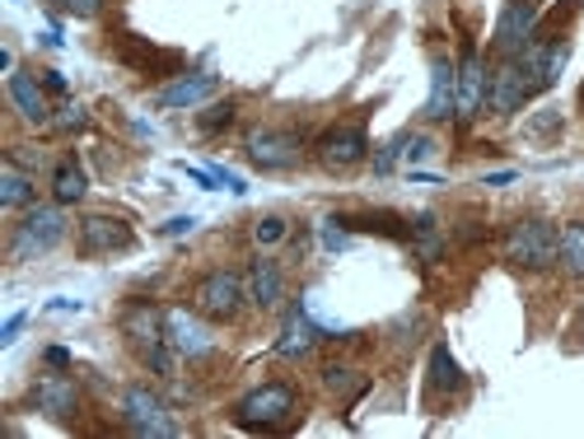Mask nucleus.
Masks as SVG:
<instances>
[{
  "label": "nucleus",
  "mask_w": 584,
  "mask_h": 439,
  "mask_svg": "<svg viewBox=\"0 0 584 439\" xmlns=\"http://www.w3.org/2000/svg\"><path fill=\"white\" fill-rule=\"evenodd\" d=\"M248 160H253L257 169L267 173H280V169H295L299 154H305V140H299L295 131H276V127H262L248 136Z\"/></svg>",
  "instance_id": "obj_8"
},
{
  "label": "nucleus",
  "mask_w": 584,
  "mask_h": 439,
  "mask_svg": "<svg viewBox=\"0 0 584 439\" xmlns=\"http://www.w3.org/2000/svg\"><path fill=\"white\" fill-rule=\"evenodd\" d=\"M66 239V216L57 206H33L28 216L14 224V239H10V257L14 262H28L38 253H51L57 243Z\"/></svg>",
  "instance_id": "obj_4"
},
{
  "label": "nucleus",
  "mask_w": 584,
  "mask_h": 439,
  "mask_svg": "<svg viewBox=\"0 0 584 439\" xmlns=\"http://www.w3.org/2000/svg\"><path fill=\"white\" fill-rule=\"evenodd\" d=\"M84 122H90V117H84V108H80V103H61V108H57V117H51V127H57V131H80Z\"/></svg>",
  "instance_id": "obj_30"
},
{
  "label": "nucleus",
  "mask_w": 584,
  "mask_h": 439,
  "mask_svg": "<svg viewBox=\"0 0 584 439\" xmlns=\"http://www.w3.org/2000/svg\"><path fill=\"white\" fill-rule=\"evenodd\" d=\"M426 117L431 122L454 117V61L449 57H435L431 61V103H426Z\"/></svg>",
  "instance_id": "obj_21"
},
{
  "label": "nucleus",
  "mask_w": 584,
  "mask_h": 439,
  "mask_svg": "<svg viewBox=\"0 0 584 439\" xmlns=\"http://www.w3.org/2000/svg\"><path fill=\"white\" fill-rule=\"evenodd\" d=\"M402 146H406V131H402V136H393V140H388V146L375 154V173H393V169H398V160H402Z\"/></svg>",
  "instance_id": "obj_29"
},
{
  "label": "nucleus",
  "mask_w": 584,
  "mask_h": 439,
  "mask_svg": "<svg viewBox=\"0 0 584 439\" xmlns=\"http://www.w3.org/2000/svg\"><path fill=\"white\" fill-rule=\"evenodd\" d=\"M10 103L20 108L24 122H33V127H51V108H47V94L43 84L28 76V70H10Z\"/></svg>",
  "instance_id": "obj_14"
},
{
  "label": "nucleus",
  "mask_w": 584,
  "mask_h": 439,
  "mask_svg": "<svg viewBox=\"0 0 584 439\" xmlns=\"http://www.w3.org/2000/svg\"><path fill=\"white\" fill-rule=\"evenodd\" d=\"M346 230L360 234H383V239H412V220H402L398 210H356V216H332Z\"/></svg>",
  "instance_id": "obj_19"
},
{
  "label": "nucleus",
  "mask_w": 584,
  "mask_h": 439,
  "mask_svg": "<svg viewBox=\"0 0 584 439\" xmlns=\"http://www.w3.org/2000/svg\"><path fill=\"white\" fill-rule=\"evenodd\" d=\"M295 416V389L290 383H262L248 397H239L234 426L239 430H286Z\"/></svg>",
  "instance_id": "obj_1"
},
{
  "label": "nucleus",
  "mask_w": 584,
  "mask_h": 439,
  "mask_svg": "<svg viewBox=\"0 0 584 439\" xmlns=\"http://www.w3.org/2000/svg\"><path fill=\"white\" fill-rule=\"evenodd\" d=\"M192 224H197L192 216H173L169 224H159V234H164V239H179V234H192Z\"/></svg>",
  "instance_id": "obj_33"
},
{
  "label": "nucleus",
  "mask_w": 584,
  "mask_h": 439,
  "mask_svg": "<svg viewBox=\"0 0 584 439\" xmlns=\"http://www.w3.org/2000/svg\"><path fill=\"white\" fill-rule=\"evenodd\" d=\"M229 122H234V99H225V103H210V108L197 117V131L202 136H216V131H225Z\"/></svg>",
  "instance_id": "obj_27"
},
{
  "label": "nucleus",
  "mask_w": 584,
  "mask_h": 439,
  "mask_svg": "<svg viewBox=\"0 0 584 439\" xmlns=\"http://www.w3.org/2000/svg\"><path fill=\"white\" fill-rule=\"evenodd\" d=\"M43 90H51V94H66L70 84H66V76H61V70H43Z\"/></svg>",
  "instance_id": "obj_36"
},
{
  "label": "nucleus",
  "mask_w": 584,
  "mask_h": 439,
  "mask_svg": "<svg viewBox=\"0 0 584 439\" xmlns=\"http://www.w3.org/2000/svg\"><path fill=\"white\" fill-rule=\"evenodd\" d=\"M33 201V178L28 169H20L14 160H5V169H0V206L5 210H20Z\"/></svg>",
  "instance_id": "obj_24"
},
{
  "label": "nucleus",
  "mask_w": 584,
  "mask_h": 439,
  "mask_svg": "<svg viewBox=\"0 0 584 439\" xmlns=\"http://www.w3.org/2000/svg\"><path fill=\"white\" fill-rule=\"evenodd\" d=\"M243 300H248V290H243L239 272H225V267L206 272L197 280V290H192V309H197L202 319H216V323H234Z\"/></svg>",
  "instance_id": "obj_3"
},
{
  "label": "nucleus",
  "mask_w": 584,
  "mask_h": 439,
  "mask_svg": "<svg viewBox=\"0 0 584 439\" xmlns=\"http://www.w3.org/2000/svg\"><path fill=\"white\" fill-rule=\"evenodd\" d=\"M84 192H90V178H84V169H80L76 160L57 164V173H51V197H57V206L84 201Z\"/></svg>",
  "instance_id": "obj_23"
},
{
  "label": "nucleus",
  "mask_w": 584,
  "mask_h": 439,
  "mask_svg": "<svg viewBox=\"0 0 584 439\" xmlns=\"http://www.w3.org/2000/svg\"><path fill=\"white\" fill-rule=\"evenodd\" d=\"M113 51H117V61H122V66H131V70H136V76H173V70L183 66V51L154 47L150 38H136V33H122Z\"/></svg>",
  "instance_id": "obj_10"
},
{
  "label": "nucleus",
  "mask_w": 584,
  "mask_h": 439,
  "mask_svg": "<svg viewBox=\"0 0 584 439\" xmlns=\"http://www.w3.org/2000/svg\"><path fill=\"white\" fill-rule=\"evenodd\" d=\"M286 234H290V224L280 220V216H262V220L253 224V239L262 243V249H272V243H280Z\"/></svg>",
  "instance_id": "obj_28"
},
{
  "label": "nucleus",
  "mask_w": 584,
  "mask_h": 439,
  "mask_svg": "<svg viewBox=\"0 0 584 439\" xmlns=\"http://www.w3.org/2000/svg\"><path fill=\"white\" fill-rule=\"evenodd\" d=\"M280 290H286V280H280L276 262L272 257H253V267H248V300H253L257 309H276Z\"/></svg>",
  "instance_id": "obj_20"
},
{
  "label": "nucleus",
  "mask_w": 584,
  "mask_h": 439,
  "mask_svg": "<svg viewBox=\"0 0 584 439\" xmlns=\"http://www.w3.org/2000/svg\"><path fill=\"white\" fill-rule=\"evenodd\" d=\"M318 342H323V327H318V323L309 319V309L299 304V309H290L286 327H280V337H276V356L299 360V356H309V350H313Z\"/></svg>",
  "instance_id": "obj_13"
},
{
  "label": "nucleus",
  "mask_w": 584,
  "mask_h": 439,
  "mask_svg": "<svg viewBox=\"0 0 584 439\" xmlns=\"http://www.w3.org/2000/svg\"><path fill=\"white\" fill-rule=\"evenodd\" d=\"M33 407H38L43 416H51V420H70L80 407V393H76L70 379L47 374V379H38V389H33Z\"/></svg>",
  "instance_id": "obj_16"
},
{
  "label": "nucleus",
  "mask_w": 584,
  "mask_h": 439,
  "mask_svg": "<svg viewBox=\"0 0 584 439\" xmlns=\"http://www.w3.org/2000/svg\"><path fill=\"white\" fill-rule=\"evenodd\" d=\"M323 383H328V393H337L342 402H356V397L369 389V379L356 374V370H346V365H328V370H323Z\"/></svg>",
  "instance_id": "obj_26"
},
{
  "label": "nucleus",
  "mask_w": 584,
  "mask_h": 439,
  "mask_svg": "<svg viewBox=\"0 0 584 439\" xmlns=\"http://www.w3.org/2000/svg\"><path fill=\"white\" fill-rule=\"evenodd\" d=\"M122 426H127L131 435H154V439L159 435H179L169 407L150 389H127V393H122Z\"/></svg>",
  "instance_id": "obj_7"
},
{
  "label": "nucleus",
  "mask_w": 584,
  "mask_h": 439,
  "mask_svg": "<svg viewBox=\"0 0 584 439\" xmlns=\"http://www.w3.org/2000/svg\"><path fill=\"white\" fill-rule=\"evenodd\" d=\"M76 243H80L84 257L122 253V249H131V224L122 216H84L80 230H76Z\"/></svg>",
  "instance_id": "obj_12"
},
{
  "label": "nucleus",
  "mask_w": 584,
  "mask_h": 439,
  "mask_svg": "<svg viewBox=\"0 0 584 439\" xmlns=\"http://www.w3.org/2000/svg\"><path fill=\"white\" fill-rule=\"evenodd\" d=\"M431 393H463V370H458V360H454V350L445 342H435L431 346Z\"/></svg>",
  "instance_id": "obj_22"
},
{
  "label": "nucleus",
  "mask_w": 584,
  "mask_h": 439,
  "mask_svg": "<svg viewBox=\"0 0 584 439\" xmlns=\"http://www.w3.org/2000/svg\"><path fill=\"white\" fill-rule=\"evenodd\" d=\"M57 5H61L66 14H76V20H90V14H99L103 0H57Z\"/></svg>",
  "instance_id": "obj_32"
},
{
  "label": "nucleus",
  "mask_w": 584,
  "mask_h": 439,
  "mask_svg": "<svg viewBox=\"0 0 584 439\" xmlns=\"http://www.w3.org/2000/svg\"><path fill=\"white\" fill-rule=\"evenodd\" d=\"M164 337H169L173 350H179V356H187V360H197V356H206V350H210L206 327L192 319L187 309H169V313H164Z\"/></svg>",
  "instance_id": "obj_17"
},
{
  "label": "nucleus",
  "mask_w": 584,
  "mask_h": 439,
  "mask_svg": "<svg viewBox=\"0 0 584 439\" xmlns=\"http://www.w3.org/2000/svg\"><path fill=\"white\" fill-rule=\"evenodd\" d=\"M486 76L491 70L477 57V47L463 43V57L454 66V117H463V122L477 117V108L486 103Z\"/></svg>",
  "instance_id": "obj_9"
},
{
  "label": "nucleus",
  "mask_w": 584,
  "mask_h": 439,
  "mask_svg": "<svg viewBox=\"0 0 584 439\" xmlns=\"http://www.w3.org/2000/svg\"><path fill=\"white\" fill-rule=\"evenodd\" d=\"M24 319H28V313H10L5 327H0V346H10V342H14V332L24 327Z\"/></svg>",
  "instance_id": "obj_35"
},
{
  "label": "nucleus",
  "mask_w": 584,
  "mask_h": 439,
  "mask_svg": "<svg viewBox=\"0 0 584 439\" xmlns=\"http://www.w3.org/2000/svg\"><path fill=\"white\" fill-rule=\"evenodd\" d=\"M122 332L131 337L136 350H146L154 342H164V313H159L150 300H131L127 309H122Z\"/></svg>",
  "instance_id": "obj_15"
},
{
  "label": "nucleus",
  "mask_w": 584,
  "mask_h": 439,
  "mask_svg": "<svg viewBox=\"0 0 584 439\" xmlns=\"http://www.w3.org/2000/svg\"><path fill=\"white\" fill-rule=\"evenodd\" d=\"M47 365H51V370H66V365H70V350L66 346H47V356H43Z\"/></svg>",
  "instance_id": "obj_37"
},
{
  "label": "nucleus",
  "mask_w": 584,
  "mask_h": 439,
  "mask_svg": "<svg viewBox=\"0 0 584 439\" xmlns=\"http://www.w3.org/2000/svg\"><path fill=\"white\" fill-rule=\"evenodd\" d=\"M351 243V230H337V220H323V249L328 253H342Z\"/></svg>",
  "instance_id": "obj_31"
},
{
  "label": "nucleus",
  "mask_w": 584,
  "mask_h": 439,
  "mask_svg": "<svg viewBox=\"0 0 584 439\" xmlns=\"http://www.w3.org/2000/svg\"><path fill=\"white\" fill-rule=\"evenodd\" d=\"M505 262L515 267H528V272H542L557 262V230L547 220H519L505 230Z\"/></svg>",
  "instance_id": "obj_2"
},
{
  "label": "nucleus",
  "mask_w": 584,
  "mask_h": 439,
  "mask_svg": "<svg viewBox=\"0 0 584 439\" xmlns=\"http://www.w3.org/2000/svg\"><path fill=\"white\" fill-rule=\"evenodd\" d=\"M534 99V90H528V76L519 70V61L509 57V61H501L486 76V108L495 113V117H509V113H519L524 103Z\"/></svg>",
  "instance_id": "obj_11"
},
{
  "label": "nucleus",
  "mask_w": 584,
  "mask_h": 439,
  "mask_svg": "<svg viewBox=\"0 0 584 439\" xmlns=\"http://www.w3.org/2000/svg\"><path fill=\"white\" fill-rule=\"evenodd\" d=\"M318 164H323L328 173H346L356 169L365 154H369V136H365V122H337L332 131L318 136Z\"/></svg>",
  "instance_id": "obj_5"
},
{
  "label": "nucleus",
  "mask_w": 584,
  "mask_h": 439,
  "mask_svg": "<svg viewBox=\"0 0 584 439\" xmlns=\"http://www.w3.org/2000/svg\"><path fill=\"white\" fill-rule=\"evenodd\" d=\"M538 20H542L538 0H505L501 20H495V57H501V61L519 57V51L534 43Z\"/></svg>",
  "instance_id": "obj_6"
},
{
  "label": "nucleus",
  "mask_w": 584,
  "mask_h": 439,
  "mask_svg": "<svg viewBox=\"0 0 584 439\" xmlns=\"http://www.w3.org/2000/svg\"><path fill=\"white\" fill-rule=\"evenodd\" d=\"M557 257H561V267L571 276H584V220H571L557 234Z\"/></svg>",
  "instance_id": "obj_25"
},
{
  "label": "nucleus",
  "mask_w": 584,
  "mask_h": 439,
  "mask_svg": "<svg viewBox=\"0 0 584 439\" xmlns=\"http://www.w3.org/2000/svg\"><path fill=\"white\" fill-rule=\"evenodd\" d=\"M210 173H216V183H225L234 197H243V192H248V183L239 178V173H229V169H210Z\"/></svg>",
  "instance_id": "obj_34"
},
{
  "label": "nucleus",
  "mask_w": 584,
  "mask_h": 439,
  "mask_svg": "<svg viewBox=\"0 0 584 439\" xmlns=\"http://www.w3.org/2000/svg\"><path fill=\"white\" fill-rule=\"evenodd\" d=\"M220 90L216 76H183L159 90V108H202V103Z\"/></svg>",
  "instance_id": "obj_18"
},
{
  "label": "nucleus",
  "mask_w": 584,
  "mask_h": 439,
  "mask_svg": "<svg viewBox=\"0 0 584 439\" xmlns=\"http://www.w3.org/2000/svg\"><path fill=\"white\" fill-rule=\"evenodd\" d=\"M486 187H505V183H515V169H501V173H486L482 178Z\"/></svg>",
  "instance_id": "obj_38"
}]
</instances>
